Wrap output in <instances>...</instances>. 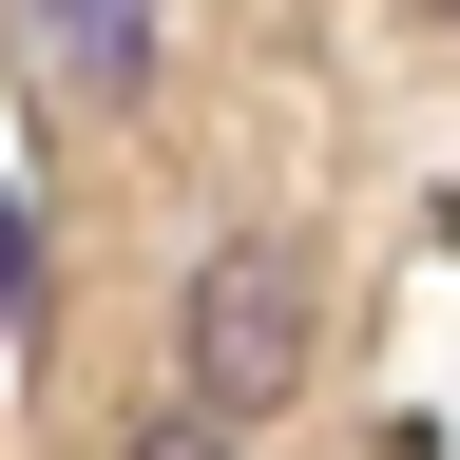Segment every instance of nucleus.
Segmentation results:
<instances>
[{
  "label": "nucleus",
  "mask_w": 460,
  "mask_h": 460,
  "mask_svg": "<svg viewBox=\"0 0 460 460\" xmlns=\"http://www.w3.org/2000/svg\"><path fill=\"white\" fill-rule=\"evenodd\" d=\"M172 345H192V384H172L154 441H230V422H269V402L307 384V250H288V230H230V250L192 269V307H172Z\"/></svg>",
  "instance_id": "obj_1"
},
{
  "label": "nucleus",
  "mask_w": 460,
  "mask_h": 460,
  "mask_svg": "<svg viewBox=\"0 0 460 460\" xmlns=\"http://www.w3.org/2000/svg\"><path fill=\"white\" fill-rule=\"evenodd\" d=\"M39 77L58 96H135L154 77V0H39Z\"/></svg>",
  "instance_id": "obj_2"
}]
</instances>
